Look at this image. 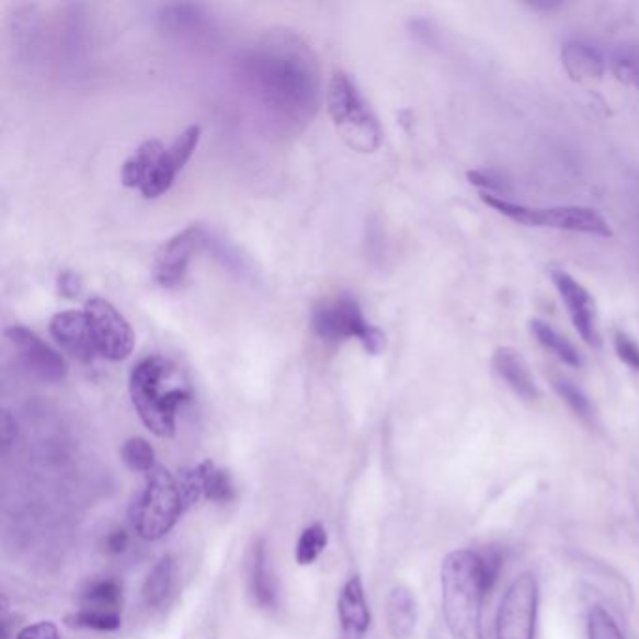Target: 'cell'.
Wrapping results in <instances>:
<instances>
[{
  "label": "cell",
  "instance_id": "cell-1",
  "mask_svg": "<svg viewBox=\"0 0 639 639\" xmlns=\"http://www.w3.org/2000/svg\"><path fill=\"white\" fill-rule=\"evenodd\" d=\"M240 84L259 110L285 129L310 123L319 104L316 55L290 33L266 34L239 58Z\"/></svg>",
  "mask_w": 639,
  "mask_h": 639
},
{
  "label": "cell",
  "instance_id": "cell-2",
  "mask_svg": "<svg viewBox=\"0 0 639 639\" xmlns=\"http://www.w3.org/2000/svg\"><path fill=\"white\" fill-rule=\"evenodd\" d=\"M129 398L142 424L158 437L169 440L176 432V413L192 392L173 362L152 355L132 369Z\"/></svg>",
  "mask_w": 639,
  "mask_h": 639
},
{
  "label": "cell",
  "instance_id": "cell-3",
  "mask_svg": "<svg viewBox=\"0 0 639 639\" xmlns=\"http://www.w3.org/2000/svg\"><path fill=\"white\" fill-rule=\"evenodd\" d=\"M443 614L453 639L482 638V604L490 593L480 554L458 549L441 567Z\"/></svg>",
  "mask_w": 639,
  "mask_h": 639
},
{
  "label": "cell",
  "instance_id": "cell-4",
  "mask_svg": "<svg viewBox=\"0 0 639 639\" xmlns=\"http://www.w3.org/2000/svg\"><path fill=\"white\" fill-rule=\"evenodd\" d=\"M201 139V126H187L171 147L149 139L137 147L123 166V184L139 190L145 199H156L169 192L176 174L190 162Z\"/></svg>",
  "mask_w": 639,
  "mask_h": 639
},
{
  "label": "cell",
  "instance_id": "cell-5",
  "mask_svg": "<svg viewBox=\"0 0 639 639\" xmlns=\"http://www.w3.org/2000/svg\"><path fill=\"white\" fill-rule=\"evenodd\" d=\"M187 509L176 475L166 467H155L129 506V522L145 540H160Z\"/></svg>",
  "mask_w": 639,
  "mask_h": 639
},
{
  "label": "cell",
  "instance_id": "cell-6",
  "mask_svg": "<svg viewBox=\"0 0 639 639\" xmlns=\"http://www.w3.org/2000/svg\"><path fill=\"white\" fill-rule=\"evenodd\" d=\"M329 113L351 149L368 155L381 147V123L347 71H336L330 79Z\"/></svg>",
  "mask_w": 639,
  "mask_h": 639
},
{
  "label": "cell",
  "instance_id": "cell-7",
  "mask_svg": "<svg viewBox=\"0 0 639 639\" xmlns=\"http://www.w3.org/2000/svg\"><path fill=\"white\" fill-rule=\"evenodd\" d=\"M311 330L329 345L356 340L368 355H381L387 347L383 330L369 323L358 300L349 293L319 300L311 311Z\"/></svg>",
  "mask_w": 639,
  "mask_h": 639
},
{
  "label": "cell",
  "instance_id": "cell-8",
  "mask_svg": "<svg viewBox=\"0 0 639 639\" xmlns=\"http://www.w3.org/2000/svg\"><path fill=\"white\" fill-rule=\"evenodd\" d=\"M480 199L516 224L527 227H549L561 231L585 232L594 237H612V227L601 214L589 207H525L499 195L482 194Z\"/></svg>",
  "mask_w": 639,
  "mask_h": 639
},
{
  "label": "cell",
  "instance_id": "cell-9",
  "mask_svg": "<svg viewBox=\"0 0 639 639\" xmlns=\"http://www.w3.org/2000/svg\"><path fill=\"white\" fill-rule=\"evenodd\" d=\"M538 614V583L530 572H523L506 589L499 606L498 639H535Z\"/></svg>",
  "mask_w": 639,
  "mask_h": 639
},
{
  "label": "cell",
  "instance_id": "cell-10",
  "mask_svg": "<svg viewBox=\"0 0 639 639\" xmlns=\"http://www.w3.org/2000/svg\"><path fill=\"white\" fill-rule=\"evenodd\" d=\"M84 316L91 327L96 353L111 362H123L132 355L136 336L123 313L105 298L92 297L84 304Z\"/></svg>",
  "mask_w": 639,
  "mask_h": 639
},
{
  "label": "cell",
  "instance_id": "cell-11",
  "mask_svg": "<svg viewBox=\"0 0 639 639\" xmlns=\"http://www.w3.org/2000/svg\"><path fill=\"white\" fill-rule=\"evenodd\" d=\"M207 239L208 231L203 226L186 227L171 237L156 253L152 265L156 284L166 289L179 287L186 278L187 266L195 253L205 250Z\"/></svg>",
  "mask_w": 639,
  "mask_h": 639
},
{
  "label": "cell",
  "instance_id": "cell-12",
  "mask_svg": "<svg viewBox=\"0 0 639 639\" xmlns=\"http://www.w3.org/2000/svg\"><path fill=\"white\" fill-rule=\"evenodd\" d=\"M7 338L28 374L44 383L65 381L68 375V364L65 358L42 338L36 336L33 330L13 324V327H8Z\"/></svg>",
  "mask_w": 639,
  "mask_h": 639
},
{
  "label": "cell",
  "instance_id": "cell-13",
  "mask_svg": "<svg viewBox=\"0 0 639 639\" xmlns=\"http://www.w3.org/2000/svg\"><path fill=\"white\" fill-rule=\"evenodd\" d=\"M554 284L561 295L562 304L569 311L570 321L578 330L581 340L591 347H601L602 338L598 330V317H596V306L594 298L580 282H575L570 274L562 271L554 272Z\"/></svg>",
  "mask_w": 639,
  "mask_h": 639
},
{
  "label": "cell",
  "instance_id": "cell-14",
  "mask_svg": "<svg viewBox=\"0 0 639 639\" xmlns=\"http://www.w3.org/2000/svg\"><path fill=\"white\" fill-rule=\"evenodd\" d=\"M49 332H52L53 340L79 362L89 364L98 355L94 342H92L91 327H89L84 311H60L53 317Z\"/></svg>",
  "mask_w": 639,
  "mask_h": 639
},
{
  "label": "cell",
  "instance_id": "cell-15",
  "mask_svg": "<svg viewBox=\"0 0 639 639\" xmlns=\"http://www.w3.org/2000/svg\"><path fill=\"white\" fill-rule=\"evenodd\" d=\"M338 617L343 639H364L372 623V615L361 578L355 575L343 585L338 601Z\"/></svg>",
  "mask_w": 639,
  "mask_h": 639
},
{
  "label": "cell",
  "instance_id": "cell-16",
  "mask_svg": "<svg viewBox=\"0 0 639 639\" xmlns=\"http://www.w3.org/2000/svg\"><path fill=\"white\" fill-rule=\"evenodd\" d=\"M160 26L176 38H201L213 28V18L203 4H168L158 13Z\"/></svg>",
  "mask_w": 639,
  "mask_h": 639
},
{
  "label": "cell",
  "instance_id": "cell-17",
  "mask_svg": "<svg viewBox=\"0 0 639 639\" xmlns=\"http://www.w3.org/2000/svg\"><path fill=\"white\" fill-rule=\"evenodd\" d=\"M491 362H493L495 374L512 388L514 395L525 401L538 400L540 390L536 387L529 364L525 362L520 351L512 347H499Z\"/></svg>",
  "mask_w": 639,
  "mask_h": 639
},
{
  "label": "cell",
  "instance_id": "cell-18",
  "mask_svg": "<svg viewBox=\"0 0 639 639\" xmlns=\"http://www.w3.org/2000/svg\"><path fill=\"white\" fill-rule=\"evenodd\" d=\"M248 585H250L253 602L259 607H263V609L276 607L278 589H276V581L269 569L266 544L263 538H258L248 551Z\"/></svg>",
  "mask_w": 639,
  "mask_h": 639
},
{
  "label": "cell",
  "instance_id": "cell-19",
  "mask_svg": "<svg viewBox=\"0 0 639 639\" xmlns=\"http://www.w3.org/2000/svg\"><path fill=\"white\" fill-rule=\"evenodd\" d=\"M562 66L570 78L583 81H598L606 73V60L596 47L583 42H569L561 52Z\"/></svg>",
  "mask_w": 639,
  "mask_h": 639
},
{
  "label": "cell",
  "instance_id": "cell-20",
  "mask_svg": "<svg viewBox=\"0 0 639 639\" xmlns=\"http://www.w3.org/2000/svg\"><path fill=\"white\" fill-rule=\"evenodd\" d=\"M388 632L395 639H409L419 623V607L407 587H395L387 598Z\"/></svg>",
  "mask_w": 639,
  "mask_h": 639
},
{
  "label": "cell",
  "instance_id": "cell-21",
  "mask_svg": "<svg viewBox=\"0 0 639 639\" xmlns=\"http://www.w3.org/2000/svg\"><path fill=\"white\" fill-rule=\"evenodd\" d=\"M530 332L535 334L536 342L540 343L544 349L551 351L559 361L564 362L570 368H581L583 366V356L575 349L574 343L569 338L559 334L551 324L544 323L540 319L530 321Z\"/></svg>",
  "mask_w": 639,
  "mask_h": 639
},
{
  "label": "cell",
  "instance_id": "cell-22",
  "mask_svg": "<svg viewBox=\"0 0 639 639\" xmlns=\"http://www.w3.org/2000/svg\"><path fill=\"white\" fill-rule=\"evenodd\" d=\"M174 587V561L163 556L150 570L142 585V602L149 607H162Z\"/></svg>",
  "mask_w": 639,
  "mask_h": 639
},
{
  "label": "cell",
  "instance_id": "cell-23",
  "mask_svg": "<svg viewBox=\"0 0 639 639\" xmlns=\"http://www.w3.org/2000/svg\"><path fill=\"white\" fill-rule=\"evenodd\" d=\"M123 604V589L113 580L94 581L84 589V609H96L107 614H118V607Z\"/></svg>",
  "mask_w": 639,
  "mask_h": 639
},
{
  "label": "cell",
  "instance_id": "cell-24",
  "mask_svg": "<svg viewBox=\"0 0 639 639\" xmlns=\"http://www.w3.org/2000/svg\"><path fill=\"white\" fill-rule=\"evenodd\" d=\"M609 65L619 83L639 91V44H625L617 47Z\"/></svg>",
  "mask_w": 639,
  "mask_h": 639
},
{
  "label": "cell",
  "instance_id": "cell-25",
  "mask_svg": "<svg viewBox=\"0 0 639 639\" xmlns=\"http://www.w3.org/2000/svg\"><path fill=\"white\" fill-rule=\"evenodd\" d=\"M329 543V535L321 523H313L310 527L303 530V535L298 536L297 548H295V559L298 564L308 567L321 557L324 548Z\"/></svg>",
  "mask_w": 639,
  "mask_h": 639
},
{
  "label": "cell",
  "instance_id": "cell-26",
  "mask_svg": "<svg viewBox=\"0 0 639 639\" xmlns=\"http://www.w3.org/2000/svg\"><path fill=\"white\" fill-rule=\"evenodd\" d=\"M203 475H205V498L214 503H231L237 498L231 475L218 469L213 461H203Z\"/></svg>",
  "mask_w": 639,
  "mask_h": 639
},
{
  "label": "cell",
  "instance_id": "cell-27",
  "mask_svg": "<svg viewBox=\"0 0 639 639\" xmlns=\"http://www.w3.org/2000/svg\"><path fill=\"white\" fill-rule=\"evenodd\" d=\"M205 250H210L214 258L220 261L221 265L226 266L227 271L235 272L239 278H246L252 269L248 265V259L237 250V246L231 244L229 240L214 237L208 232L207 246Z\"/></svg>",
  "mask_w": 639,
  "mask_h": 639
},
{
  "label": "cell",
  "instance_id": "cell-28",
  "mask_svg": "<svg viewBox=\"0 0 639 639\" xmlns=\"http://www.w3.org/2000/svg\"><path fill=\"white\" fill-rule=\"evenodd\" d=\"M121 458L129 471L149 475L156 467L155 448L149 441L142 440V437H132V440L126 441L121 448Z\"/></svg>",
  "mask_w": 639,
  "mask_h": 639
},
{
  "label": "cell",
  "instance_id": "cell-29",
  "mask_svg": "<svg viewBox=\"0 0 639 639\" xmlns=\"http://www.w3.org/2000/svg\"><path fill=\"white\" fill-rule=\"evenodd\" d=\"M65 623L70 628H87V630H98V632H115L123 625L121 615L96 612V609L76 612L68 615Z\"/></svg>",
  "mask_w": 639,
  "mask_h": 639
},
{
  "label": "cell",
  "instance_id": "cell-30",
  "mask_svg": "<svg viewBox=\"0 0 639 639\" xmlns=\"http://www.w3.org/2000/svg\"><path fill=\"white\" fill-rule=\"evenodd\" d=\"M554 388H556L559 398L570 407V411L575 417H580L585 422H593V403H591L587 396L583 395V390L580 387H575L574 383L564 379V377H554Z\"/></svg>",
  "mask_w": 639,
  "mask_h": 639
},
{
  "label": "cell",
  "instance_id": "cell-31",
  "mask_svg": "<svg viewBox=\"0 0 639 639\" xmlns=\"http://www.w3.org/2000/svg\"><path fill=\"white\" fill-rule=\"evenodd\" d=\"M589 639H625L619 625L609 612L602 606H594L589 612Z\"/></svg>",
  "mask_w": 639,
  "mask_h": 639
},
{
  "label": "cell",
  "instance_id": "cell-32",
  "mask_svg": "<svg viewBox=\"0 0 639 639\" xmlns=\"http://www.w3.org/2000/svg\"><path fill=\"white\" fill-rule=\"evenodd\" d=\"M615 353L619 356V361L623 364H627L628 368L636 369L639 372V345L636 340L628 336L627 332L619 330L615 334L614 340Z\"/></svg>",
  "mask_w": 639,
  "mask_h": 639
},
{
  "label": "cell",
  "instance_id": "cell-33",
  "mask_svg": "<svg viewBox=\"0 0 639 639\" xmlns=\"http://www.w3.org/2000/svg\"><path fill=\"white\" fill-rule=\"evenodd\" d=\"M467 179L475 186L482 187L484 194H506L509 186L504 184L503 179H499L493 173H486V171H469Z\"/></svg>",
  "mask_w": 639,
  "mask_h": 639
},
{
  "label": "cell",
  "instance_id": "cell-34",
  "mask_svg": "<svg viewBox=\"0 0 639 639\" xmlns=\"http://www.w3.org/2000/svg\"><path fill=\"white\" fill-rule=\"evenodd\" d=\"M81 289H83V285H81V278L76 272L65 271L58 274L57 290L60 297L73 300L81 295Z\"/></svg>",
  "mask_w": 639,
  "mask_h": 639
},
{
  "label": "cell",
  "instance_id": "cell-35",
  "mask_svg": "<svg viewBox=\"0 0 639 639\" xmlns=\"http://www.w3.org/2000/svg\"><path fill=\"white\" fill-rule=\"evenodd\" d=\"M15 639H60V634L52 620H39L31 627L23 628Z\"/></svg>",
  "mask_w": 639,
  "mask_h": 639
},
{
  "label": "cell",
  "instance_id": "cell-36",
  "mask_svg": "<svg viewBox=\"0 0 639 639\" xmlns=\"http://www.w3.org/2000/svg\"><path fill=\"white\" fill-rule=\"evenodd\" d=\"M126 548H128V535H126V530H113V533L105 538V551L111 554V556H118V554H123Z\"/></svg>",
  "mask_w": 639,
  "mask_h": 639
},
{
  "label": "cell",
  "instance_id": "cell-37",
  "mask_svg": "<svg viewBox=\"0 0 639 639\" xmlns=\"http://www.w3.org/2000/svg\"><path fill=\"white\" fill-rule=\"evenodd\" d=\"M413 33L419 36L420 42H424L427 46H435L440 42V34L437 31H433L427 21H414Z\"/></svg>",
  "mask_w": 639,
  "mask_h": 639
},
{
  "label": "cell",
  "instance_id": "cell-38",
  "mask_svg": "<svg viewBox=\"0 0 639 639\" xmlns=\"http://www.w3.org/2000/svg\"><path fill=\"white\" fill-rule=\"evenodd\" d=\"M15 437H18V422L10 414V411H4L2 413V445H4V450H8V446L12 445Z\"/></svg>",
  "mask_w": 639,
  "mask_h": 639
},
{
  "label": "cell",
  "instance_id": "cell-39",
  "mask_svg": "<svg viewBox=\"0 0 639 639\" xmlns=\"http://www.w3.org/2000/svg\"><path fill=\"white\" fill-rule=\"evenodd\" d=\"M561 7V0H533V2H530V8L543 10V12H551V10H557V8Z\"/></svg>",
  "mask_w": 639,
  "mask_h": 639
}]
</instances>
